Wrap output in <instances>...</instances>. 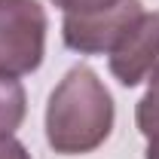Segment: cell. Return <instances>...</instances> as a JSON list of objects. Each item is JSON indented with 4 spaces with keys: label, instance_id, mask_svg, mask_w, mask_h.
<instances>
[{
    "label": "cell",
    "instance_id": "6",
    "mask_svg": "<svg viewBox=\"0 0 159 159\" xmlns=\"http://www.w3.org/2000/svg\"><path fill=\"white\" fill-rule=\"evenodd\" d=\"M135 122H138V132L147 138V144L159 141V67L150 74V86L135 107Z\"/></svg>",
    "mask_w": 159,
    "mask_h": 159
},
{
    "label": "cell",
    "instance_id": "2",
    "mask_svg": "<svg viewBox=\"0 0 159 159\" xmlns=\"http://www.w3.org/2000/svg\"><path fill=\"white\" fill-rule=\"evenodd\" d=\"M64 12V46L80 55H107L144 16L141 0H52Z\"/></svg>",
    "mask_w": 159,
    "mask_h": 159
},
{
    "label": "cell",
    "instance_id": "8",
    "mask_svg": "<svg viewBox=\"0 0 159 159\" xmlns=\"http://www.w3.org/2000/svg\"><path fill=\"white\" fill-rule=\"evenodd\" d=\"M147 159H159V141H150L147 144Z\"/></svg>",
    "mask_w": 159,
    "mask_h": 159
},
{
    "label": "cell",
    "instance_id": "4",
    "mask_svg": "<svg viewBox=\"0 0 159 159\" xmlns=\"http://www.w3.org/2000/svg\"><path fill=\"white\" fill-rule=\"evenodd\" d=\"M107 55H110V74L122 86L132 89L144 83L159 67V9L144 12Z\"/></svg>",
    "mask_w": 159,
    "mask_h": 159
},
{
    "label": "cell",
    "instance_id": "3",
    "mask_svg": "<svg viewBox=\"0 0 159 159\" xmlns=\"http://www.w3.org/2000/svg\"><path fill=\"white\" fill-rule=\"evenodd\" d=\"M46 9L37 0H0V74H34L46 55Z\"/></svg>",
    "mask_w": 159,
    "mask_h": 159
},
{
    "label": "cell",
    "instance_id": "5",
    "mask_svg": "<svg viewBox=\"0 0 159 159\" xmlns=\"http://www.w3.org/2000/svg\"><path fill=\"white\" fill-rule=\"evenodd\" d=\"M28 113V95L25 86L16 77H3L0 74V141H9L16 135Z\"/></svg>",
    "mask_w": 159,
    "mask_h": 159
},
{
    "label": "cell",
    "instance_id": "1",
    "mask_svg": "<svg viewBox=\"0 0 159 159\" xmlns=\"http://www.w3.org/2000/svg\"><path fill=\"white\" fill-rule=\"evenodd\" d=\"M116 107L89 64L70 67L46 104V141L61 156L98 150L113 132Z\"/></svg>",
    "mask_w": 159,
    "mask_h": 159
},
{
    "label": "cell",
    "instance_id": "7",
    "mask_svg": "<svg viewBox=\"0 0 159 159\" xmlns=\"http://www.w3.org/2000/svg\"><path fill=\"white\" fill-rule=\"evenodd\" d=\"M0 159H31V153L25 150V144L19 141H0Z\"/></svg>",
    "mask_w": 159,
    "mask_h": 159
}]
</instances>
